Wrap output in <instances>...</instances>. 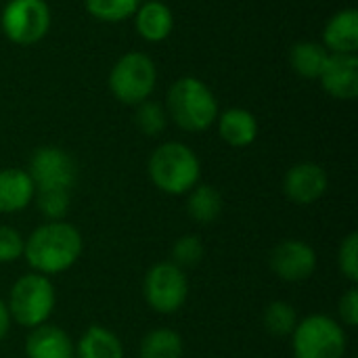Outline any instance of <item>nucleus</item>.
Returning <instances> with one entry per match:
<instances>
[{
	"mask_svg": "<svg viewBox=\"0 0 358 358\" xmlns=\"http://www.w3.org/2000/svg\"><path fill=\"white\" fill-rule=\"evenodd\" d=\"M84 241L80 231L65 222H44L25 237L23 258L27 260L31 273L52 277L69 271L82 256Z\"/></svg>",
	"mask_w": 358,
	"mask_h": 358,
	"instance_id": "f257e3e1",
	"label": "nucleus"
},
{
	"mask_svg": "<svg viewBox=\"0 0 358 358\" xmlns=\"http://www.w3.org/2000/svg\"><path fill=\"white\" fill-rule=\"evenodd\" d=\"M147 172L151 182L166 195H187L199 185L201 164L197 153L176 141L162 143L149 157Z\"/></svg>",
	"mask_w": 358,
	"mask_h": 358,
	"instance_id": "f03ea898",
	"label": "nucleus"
},
{
	"mask_svg": "<svg viewBox=\"0 0 358 358\" xmlns=\"http://www.w3.org/2000/svg\"><path fill=\"white\" fill-rule=\"evenodd\" d=\"M168 117L185 132H203L218 117V101L199 78L176 80L166 96Z\"/></svg>",
	"mask_w": 358,
	"mask_h": 358,
	"instance_id": "7ed1b4c3",
	"label": "nucleus"
},
{
	"mask_svg": "<svg viewBox=\"0 0 358 358\" xmlns=\"http://www.w3.org/2000/svg\"><path fill=\"white\" fill-rule=\"evenodd\" d=\"M55 304H57V292L50 277L38 273H27L19 277L13 283L6 302L13 323L25 329H36L48 323Z\"/></svg>",
	"mask_w": 358,
	"mask_h": 358,
	"instance_id": "20e7f679",
	"label": "nucleus"
},
{
	"mask_svg": "<svg viewBox=\"0 0 358 358\" xmlns=\"http://www.w3.org/2000/svg\"><path fill=\"white\" fill-rule=\"evenodd\" d=\"M348 336L340 321L327 315H308L292 334L294 358H344Z\"/></svg>",
	"mask_w": 358,
	"mask_h": 358,
	"instance_id": "39448f33",
	"label": "nucleus"
},
{
	"mask_svg": "<svg viewBox=\"0 0 358 358\" xmlns=\"http://www.w3.org/2000/svg\"><path fill=\"white\" fill-rule=\"evenodd\" d=\"M157 84V67L145 52H126L115 61L109 73V90L124 105H141Z\"/></svg>",
	"mask_w": 358,
	"mask_h": 358,
	"instance_id": "423d86ee",
	"label": "nucleus"
},
{
	"mask_svg": "<svg viewBox=\"0 0 358 358\" xmlns=\"http://www.w3.org/2000/svg\"><path fill=\"white\" fill-rule=\"evenodd\" d=\"M143 296L147 306L157 315L178 313L189 298V279L174 262L153 264L143 281Z\"/></svg>",
	"mask_w": 358,
	"mask_h": 358,
	"instance_id": "0eeeda50",
	"label": "nucleus"
},
{
	"mask_svg": "<svg viewBox=\"0 0 358 358\" xmlns=\"http://www.w3.org/2000/svg\"><path fill=\"white\" fill-rule=\"evenodd\" d=\"M4 36L21 46L40 42L50 29V8L44 0H8L0 15Z\"/></svg>",
	"mask_w": 358,
	"mask_h": 358,
	"instance_id": "6e6552de",
	"label": "nucleus"
},
{
	"mask_svg": "<svg viewBox=\"0 0 358 358\" xmlns=\"http://www.w3.org/2000/svg\"><path fill=\"white\" fill-rule=\"evenodd\" d=\"M29 178L38 189H61L71 191L78 178V166L76 159L59 147H40L34 151L27 168Z\"/></svg>",
	"mask_w": 358,
	"mask_h": 358,
	"instance_id": "1a4fd4ad",
	"label": "nucleus"
},
{
	"mask_svg": "<svg viewBox=\"0 0 358 358\" xmlns=\"http://www.w3.org/2000/svg\"><path fill=\"white\" fill-rule=\"evenodd\" d=\"M268 266L277 279L285 283H302L317 271V252L302 239H283L273 248Z\"/></svg>",
	"mask_w": 358,
	"mask_h": 358,
	"instance_id": "9d476101",
	"label": "nucleus"
},
{
	"mask_svg": "<svg viewBox=\"0 0 358 358\" xmlns=\"http://www.w3.org/2000/svg\"><path fill=\"white\" fill-rule=\"evenodd\" d=\"M329 187V176L325 168L315 162H300L285 172L283 193L296 206L317 203Z\"/></svg>",
	"mask_w": 358,
	"mask_h": 358,
	"instance_id": "9b49d317",
	"label": "nucleus"
},
{
	"mask_svg": "<svg viewBox=\"0 0 358 358\" xmlns=\"http://www.w3.org/2000/svg\"><path fill=\"white\" fill-rule=\"evenodd\" d=\"M327 94L340 101H352L358 94V57L329 52L325 67L319 76Z\"/></svg>",
	"mask_w": 358,
	"mask_h": 358,
	"instance_id": "f8f14e48",
	"label": "nucleus"
},
{
	"mask_svg": "<svg viewBox=\"0 0 358 358\" xmlns=\"http://www.w3.org/2000/svg\"><path fill=\"white\" fill-rule=\"evenodd\" d=\"M76 344L67 331L57 325H40L29 329L25 340V357L27 358H73Z\"/></svg>",
	"mask_w": 358,
	"mask_h": 358,
	"instance_id": "ddd939ff",
	"label": "nucleus"
},
{
	"mask_svg": "<svg viewBox=\"0 0 358 358\" xmlns=\"http://www.w3.org/2000/svg\"><path fill=\"white\" fill-rule=\"evenodd\" d=\"M36 195V185L27 170L4 168L0 170V214H17L25 210Z\"/></svg>",
	"mask_w": 358,
	"mask_h": 358,
	"instance_id": "4468645a",
	"label": "nucleus"
},
{
	"mask_svg": "<svg viewBox=\"0 0 358 358\" xmlns=\"http://www.w3.org/2000/svg\"><path fill=\"white\" fill-rule=\"evenodd\" d=\"M323 46L336 55H357L358 50V10H338L323 29Z\"/></svg>",
	"mask_w": 358,
	"mask_h": 358,
	"instance_id": "2eb2a0df",
	"label": "nucleus"
},
{
	"mask_svg": "<svg viewBox=\"0 0 358 358\" xmlns=\"http://www.w3.org/2000/svg\"><path fill=\"white\" fill-rule=\"evenodd\" d=\"M220 138L235 149L250 147L258 136V120L252 111L241 107H231L216 117Z\"/></svg>",
	"mask_w": 358,
	"mask_h": 358,
	"instance_id": "dca6fc26",
	"label": "nucleus"
},
{
	"mask_svg": "<svg viewBox=\"0 0 358 358\" xmlns=\"http://www.w3.org/2000/svg\"><path fill=\"white\" fill-rule=\"evenodd\" d=\"M134 25L141 38L147 42H162L174 29V15L162 0L143 2L134 13Z\"/></svg>",
	"mask_w": 358,
	"mask_h": 358,
	"instance_id": "f3484780",
	"label": "nucleus"
},
{
	"mask_svg": "<svg viewBox=\"0 0 358 358\" xmlns=\"http://www.w3.org/2000/svg\"><path fill=\"white\" fill-rule=\"evenodd\" d=\"M73 358H124V346L107 327L90 325L76 342Z\"/></svg>",
	"mask_w": 358,
	"mask_h": 358,
	"instance_id": "a211bd4d",
	"label": "nucleus"
},
{
	"mask_svg": "<svg viewBox=\"0 0 358 358\" xmlns=\"http://www.w3.org/2000/svg\"><path fill=\"white\" fill-rule=\"evenodd\" d=\"M224 208L222 195L212 185H195L187 193V214L197 224H212L220 218Z\"/></svg>",
	"mask_w": 358,
	"mask_h": 358,
	"instance_id": "6ab92c4d",
	"label": "nucleus"
},
{
	"mask_svg": "<svg viewBox=\"0 0 358 358\" xmlns=\"http://www.w3.org/2000/svg\"><path fill=\"white\" fill-rule=\"evenodd\" d=\"M327 57H329V50L323 44L304 40V42H298L292 46L289 63L298 76H302L306 80H319Z\"/></svg>",
	"mask_w": 358,
	"mask_h": 358,
	"instance_id": "aec40b11",
	"label": "nucleus"
},
{
	"mask_svg": "<svg viewBox=\"0 0 358 358\" xmlns=\"http://www.w3.org/2000/svg\"><path fill=\"white\" fill-rule=\"evenodd\" d=\"M185 344L178 331L159 327L149 331L138 346V358H182Z\"/></svg>",
	"mask_w": 358,
	"mask_h": 358,
	"instance_id": "412c9836",
	"label": "nucleus"
},
{
	"mask_svg": "<svg viewBox=\"0 0 358 358\" xmlns=\"http://www.w3.org/2000/svg\"><path fill=\"white\" fill-rule=\"evenodd\" d=\"M298 313L289 302L283 300H275L264 308L262 315V323L264 329L273 336V338H289L298 325Z\"/></svg>",
	"mask_w": 358,
	"mask_h": 358,
	"instance_id": "4be33fe9",
	"label": "nucleus"
},
{
	"mask_svg": "<svg viewBox=\"0 0 358 358\" xmlns=\"http://www.w3.org/2000/svg\"><path fill=\"white\" fill-rule=\"evenodd\" d=\"M88 15L105 23H120L134 17L141 0H84Z\"/></svg>",
	"mask_w": 358,
	"mask_h": 358,
	"instance_id": "5701e85b",
	"label": "nucleus"
},
{
	"mask_svg": "<svg viewBox=\"0 0 358 358\" xmlns=\"http://www.w3.org/2000/svg\"><path fill=\"white\" fill-rule=\"evenodd\" d=\"M34 201L38 212L46 218V222H57V220H65L69 212L71 195L69 191H61V189H38Z\"/></svg>",
	"mask_w": 358,
	"mask_h": 358,
	"instance_id": "b1692460",
	"label": "nucleus"
},
{
	"mask_svg": "<svg viewBox=\"0 0 358 358\" xmlns=\"http://www.w3.org/2000/svg\"><path fill=\"white\" fill-rule=\"evenodd\" d=\"M134 124L136 128L147 134V136H157L166 130L168 126V111L162 103L155 101H143L141 105H136V113H134Z\"/></svg>",
	"mask_w": 358,
	"mask_h": 358,
	"instance_id": "393cba45",
	"label": "nucleus"
},
{
	"mask_svg": "<svg viewBox=\"0 0 358 358\" xmlns=\"http://www.w3.org/2000/svg\"><path fill=\"white\" fill-rule=\"evenodd\" d=\"M203 254H206V248H203L201 237L189 233V235H182V237H178L174 241V245H172V260L170 262H174L178 268L185 271V268L197 266L201 262Z\"/></svg>",
	"mask_w": 358,
	"mask_h": 358,
	"instance_id": "a878e982",
	"label": "nucleus"
},
{
	"mask_svg": "<svg viewBox=\"0 0 358 358\" xmlns=\"http://www.w3.org/2000/svg\"><path fill=\"white\" fill-rule=\"evenodd\" d=\"M340 273L355 285L358 283V233H348L338 250Z\"/></svg>",
	"mask_w": 358,
	"mask_h": 358,
	"instance_id": "bb28decb",
	"label": "nucleus"
},
{
	"mask_svg": "<svg viewBox=\"0 0 358 358\" xmlns=\"http://www.w3.org/2000/svg\"><path fill=\"white\" fill-rule=\"evenodd\" d=\"M25 237L8 224H0V264H13L23 258Z\"/></svg>",
	"mask_w": 358,
	"mask_h": 358,
	"instance_id": "cd10ccee",
	"label": "nucleus"
},
{
	"mask_svg": "<svg viewBox=\"0 0 358 358\" xmlns=\"http://www.w3.org/2000/svg\"><path fill=\"white\" fill-rule=\"evenodd\" d=\"M338 315L342 327H357L358 325V289L357 285L348 287L338 302Z\"/></svg>",
	"mask_w": 358,
	"mask_h": 358,
	"instance_id": "c85d7f7f",
	"label": "nucleus"
},
{
	"mask_svg": "<svg viewBox=\"0 0 358 358\" xmlns=\"http://www.w3.org/2000/svg\"><path fill=\"white\" fill-rule=\"evenodd\" d=\"M10 325H13V319H10V313H8V306L6 302L0 298V342L8 336L10 331Z\"/></svg>",
	"mask_w": 358,
	"mask_h": 358,
	"instance_id": "c756f323",
	"label": "nucleus"
},
{
	"mask_svg": "<svg viewBox=\"0 0 358 358\" xmlns=\"http://www.w3.org/2000/svg\"><path fill=\"white\" fill-rule=\"evenodd\" d=\"M162 2H164V0H162Z\"/></svg>",
	"mask_w": 358,
	"mask_h": 358,
	"instance_id": "7c9ffc66",
	"label": "nucleus"
}]
</instances>
